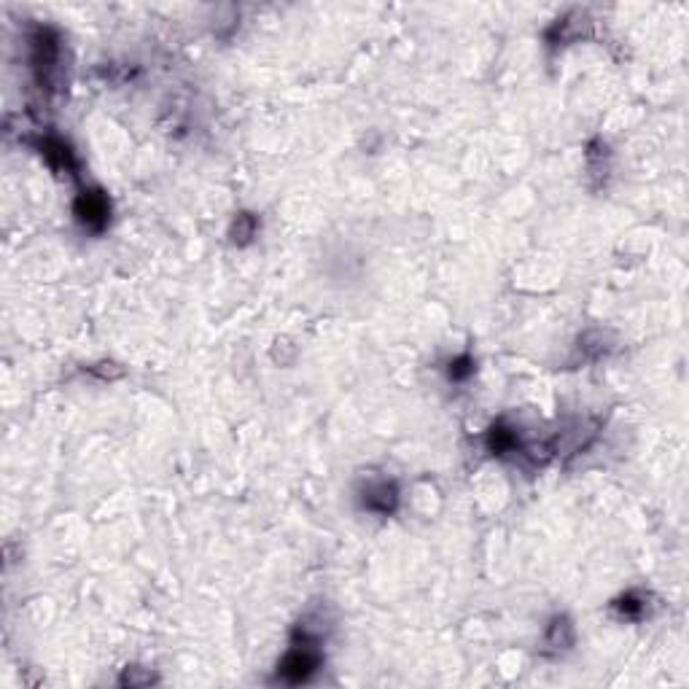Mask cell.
Instances as JSON below:
<instances>
[{
    "label": "cell",
    "mask_w": 689,
    "mask_h": 689,
    "mask_svg": "<svg viewBox=\"0 0 689 689\" xmlns=\"http://www.w3.org/2000/svg\"><path fill=\"white\" fill-rule=\"evenodd\" d=\"M571 641H573L571 625H568L566 619H555V622L549 625V633H546V643H549V646H558V649H563V646H571Z\"/></svg>",
    "instance_id": "5b68a950"
},
{
    "label": "cell",
    "mask_w": 689,
    "mask_h": 689,
    "mask_svg": "<svg viewBox=\"0 0 689 689\" xmlns=\"http://www.w3.org/2000/svg\"><path fill=\"white\" fill-rule=\"evenodd\" d=\"M44 154L49 156L51 165L59 167V170H73L75 167V159H73V154H71V148L65 146V143H59V140H46V143H44Z\"/></svg>",
    "instance_id": "277c9868"
},
{
    "label": "cell",
    "mask_w": 689,
    "mask_h": 689,
    "mask_svg": "<svg viewBox=\"0 0 689 689\" xmlns=\"http://www.w3.org/2000/svg\"><path fill=\"white\" fill-rule=\"evenodd\" d=\"M253 235H256V221H253V216L240 213V216H237V221H235V240L246 243L248 237H253Z\"/></svg>",
    "instance_id": "ba28073f"
},
{
    "label": "cell",
    "mask_w": 689,
    "mask_h": 689,
    "mask_svg": "<svg viewBox=\"0 0 689 689\" xmlns=\"http://www.w3.org/2000/svg\"><path fill=\"white\" fill-rule=\"evenodd\" d=\"M396 504V490L394 485H388V482H380V485H374L367 490V506L374 509V512H380V515H388L391 509H394Z\"/></svg>",
    "instance_id": "3957f363"
},
{
    "label": "cell",
    "mask_w": 689,
    "mask_h": 689,
    "mask_svg": "<svg viewBox=\"0 0 689 689\" xmlns=\"http://www.w3.org/2000/svg\"><path fill=\"white\" fill-rule=\"evenodd\" d=\"M616 609L622 612V616H630V619H639L643 614V598H641L639 592H627L625 598H619L616 600Z\"/></svg>",
    "instance_id": "52a82bcc"
},
{
    "label": "cell",
    "mask_w": 689,
    "mask_h": 689,
    "mask_svg": "<svg viewBox=\"0 0 689 689\" xmlns=\"http://www.w3.org/2000/svg\"><path fill=\"white\" fill-rule=\"evenodd\" d=\"M488 444H490V450L493 452H509L512 447L517 444V437L512 434V431H506V428H501V425H495L490 431V437H488Z\"/></svg>",
    "instance_id": "8992f818"
},
{
    "label": "cell",
    "mask_w": 689,
    "mask_h": 689,
    "mask_svg": "<svg viewBox=\"0 0 689 689\" xmlns=\"http://www.w3.org/2000/svg\"><path fill=\"white\" fill-rule=\"evenodd\" d=\"M468 358H461V361H455V369H450V377H466L468 374Z\"/></svg>",
    "instance_id": "9c48e42d"
},
{
    "label": "cell",
    "mask_w": 689,
    "mask_h": 689,
    "mask_svg": "<svg viewBox=\"0 0 689 689\" xmlns=\"http://www.w3.org/2000/svg\"><path fill=\"white\" fill-rule=\"evenodd\" d=\"M75 216L89 229H102L108 221V199L100 192H84L75 202Z\"/></svg>",
    "instance_id": "7a4b0ae2"
},
{
    "label": "cell",
    "mask_w": 689,
    "mask_h": 689,
    "mask_svg": "<svg viewBox=\"0 0 689 689\" xmlns=\"http://www.w3.org/2000/svg\"><path fill=\"white\" fill-rule=\"evenodd\" d=\"M318 663H320V657H318V652H315V646H313V641L302 639V643H294V649L283 657V663L277 668V679H283V681H288V684L307 681V679L315 673Z\"/></svg>",
    "instance_id": "6da1fadb"
}]
</instances>
